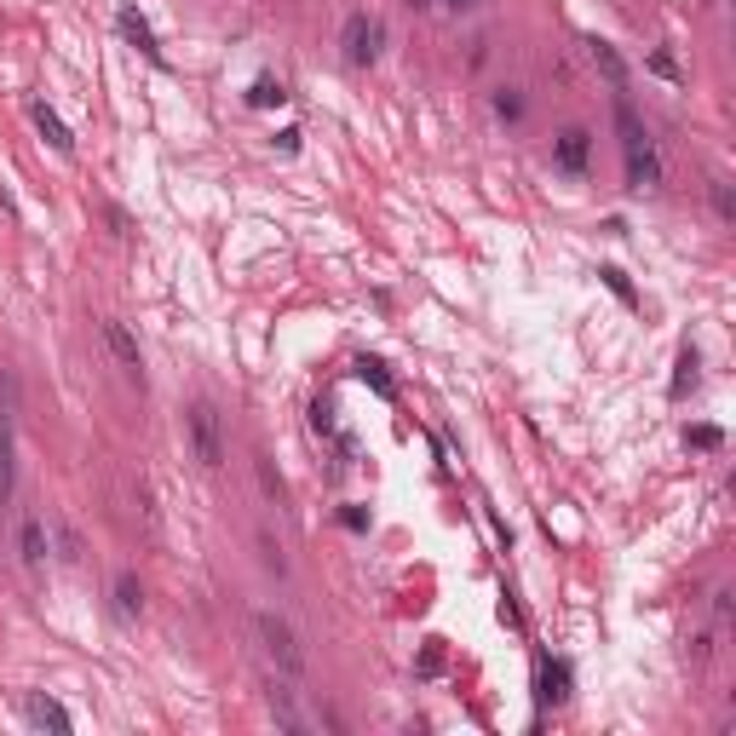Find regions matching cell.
Wrapping results in <instances>:
<instances>
[{
  "label": "cell",
  "mask_w": 736,
  "mask_h": 736,
  "mask_svg": "<svg viewBox=\"0 0 736 736\" xmlns=\"http://www.w3.org/2000/svg\"><path fill=\"white\" fill-rule=\"evenodd\" d=\"M253 633H259V644H265V656L276 662L282 679H305L311 656H305V644H299V633L288 627V621L271 616V610H259V616H253Z\"/></svg>",
  "instance_id": "cell-1"
},
{
  "label": "cell",
  "mask_w": 736,
  "mask_h": 736,
  "mask_svg": "<svg viewBox=\"0 0 736 736\" xmlns=\"http://www.w3.org/2000/svg\"><path fill=\"white\" fill-rule=\"evenodd\" d=\"M184 437H190L196 466H207V472L225 466V420H219L213 403H190V409H184Z\"/></svg>",
  "instance_id": "cell-2"
},
{
  "label": "cell",
  "mask_w": 736,
  "mask_h": 736,
  "mask_svg": "<svg viewBox=\"0 0 736 736\" xmlns=\"http://www.w3.org/2000/svg\"><path fill=\"white\" fill-rule=\"evenodd\" d=\"M340 46H345V64L368 69L374 58H380V52H386V23H380V18H363V12H357V18L340 29Z\"/></svg>",
  "instance_id": "cell-3"
},
{
  "label": "cell",
  "mask_w": 736,
  "mask_h": 736,
  "mask_svg": "<svg viewBox=\"0 0 736 736\" xmlns=\"http://www.w3.org/2000/svg\"><path fill=\"white\" fill-rule=\"evenodd\" d=\"M98 334H104V351H110L115 363L127 368V374H133V380H144V351H138V340H133V328H127V322H104V328H98Z\"/></svg>",
  "instance_id": "cell-4"
},
{
  "label": "cell",
  "mask_w": 736,
  "mask_h": 736,
  "mask_svg": "<svg viewBox=\"0 0 736 736\" xmlns=\"http://www.w3.org/2000/svg\"><path fill=\"white\" fill-rule=\"evenodd\" d=\"M587 150H593V138L581 133V127H570V133H558V144H552V161H558L570 179H581V173H587Z\"/></svg>",
  "instance_id": "cell-5"
},
{
  "label": "cell",
  "mask_w": 736,
  "mask_h": 736,
  "mask_svg": "<svg viewBox=\"0 0 736 736\" xmlns=\"http://www.w3.org/2000/svg\"><path fill=\"white\" fill-rule=\"evenodd\" d=\"M627 184H633V190L662 184V156H656V144H633V150H627Z\"/></svg>",
  "instance_id": "cell-6"
},
{
  "label": "cell",
  "mask_w": 736,
  "mask_h": 736,
  "mask_svg": "<svg viewBox=\"0 0 736 736\" xmlns=\"http://www.w3.org/2000/svg\"><path fill=\"white\" fill-rule=\"evenodd\" d=\"M29 725L35 731H58V736H69V713L52 702V696H29Z\"/></svg>",
  "instance_id": "cell-7"
},
{
  "label": "cell",
  "mask_w": 736,
  "mask_h": 736,
  "mask_svg": "<svg viewBox=\"0 0 736 736\" xmlns=\"http://www.w3.org/2000/svg\"><path fill=\"white\" fill-rule=\"evenodd\" d=\"M18 552H23V564H29V570H41V564H46V529H41V518H23V524H18Z\"/></svg>",
  "instance_id": "cell-8"
},
{
  "label": "cell",
  "mask_w": 736,
  "mask_h": 736,
  "mask_svg": "<svg viewBox=\"0 0 736 736\" xmlns=\"http://www.w3.org/2000/svg\"><path fill=\"white\" fill-rule=\"evenodd\" d=\"M616 133H621V150H633V144H650V133H644V121H639V110L627 104L616 92Z\"/></svg>",
  "instance_id": "cell-9"
},
{
  "label": "cell",
  "mask_w": 736,
  "mask_h": 736,
  "mask_svg": "<svg viewBox=\"0 0 736 736\" xmlns=\"http://www.w3.org/2000/svg\"><path fill=\"white\" fill-rule=\"evenodd\" d=\"M587 52H593V64L598 69H604V81H610V87H627V64H621V52H616V46H610V41H587Z\"/></svg>",
  "instance_id": "cell-10"
},
{
  "label": "cell",
  "mask_w": 736,
  "mask_h": 736,
  "mask_svg": "<svg viewBox=\"0 0 736 736\" xmlns=\"http://www.w3.org/2000/svg\"><path fill=\"white\" fill-rule=\"evenodd\" d=\"M35 127H41V138L52 144V150H64V156H69V144H75V138H69V127L58 121V110H46V104H35Z\"/></svg>",
  "instance_id": "cell-11"
},
{
  "label": "cell",
  "mask_w": 736,
  "mask_h": 736,
  "mask_svg": "<svg viewBox=\"0 0 736 736\" xmlns=\"http://www.w3.org/2000/svg\"><path fill=\"white\" fill-rule=\"evenodd\" d=\"M115 23H121V35H127V41H133L138 52H150V58H161V52H156V35H150V23L138 18L133 6H127V12H121V18H115Z\"/></svg>",
  "instance_id": "cell-12"
},
{
  "label": "cell",
  "mask_w": 736,
  "mask_h": 736,
  "mask_svg": "<svg viewBox=\"0 0 736 736\" xmlns=\"http://www.w3.org/2000/svg\"><path fill=\"white\" fill-rule=\"evenodd\" d=\"M115 610H121V616H138V610H144V587H138V575H115Z\"/></svg>",
  "instance_id": "cell-13"
},
{
  "label": "cell",
  "mask_w": 736,
  "mask_h": 736,
  "mask_svg": "<svg viewBox=\"0 0 736 736\" xmlns=\"http://www.w3.org/2000/svg\"><path fill=\"white\" fill-rule=\"evenodd\" d=\"M541 696H547V702H564V696H570V673H564V662H541Z\"/></svg>",
  "instance_id": "cell-14"
},
{
  "label": "cell",
  "mask_w": 736,
  "mask_h": 736,
  "mask_svg": "<svg viewBox=\"0 0 736 736\" xmlns=\"http://www.w3.org/2000/svg\"><path fill=\"white\" fill-rule=\"evenodd\" d=\"M12 501V432H6V420H0V506Z\"/></svg>",
  "instance_id": "cell-15"
},
{
  "label": "cell",
  "mask_w": 736,
  "mask_h": 736,
  "mask_svg": "<svg viewBox=\"0 0 736 736\" xmlns=\"http://www.w3.org/2000/svg\"><path fill=\"white\" fill-rule=\"evenodd\" d=\"M282 98H288V87H282V81H271V75H259V81H253V92H248V104H259V110H265V104H282Z\"/></svg>",
  "instance_id": "cell-16"
},
{
  "label": "cell",
  "mask_w": 736,
  "mask_h": 736,
  "mask_svg": "<svg viewBox=\"0 0 736 736\" xmlns=\"http://www.w3.org/2000/svg\"><path fill=\"white\" fill-rule=\"evenodd\" d=\"M598 276H604V288H610V294H616L621 305H639V294H633V282H627V276H621L616 265H604Z\"/></svg>",
  "instance_id": "cell-17"
},
{
  "label": "cell",
  "mask_w": 736,
  "mask_h": 736,
  "mask_svg": "<svg viewBox=\"0 0 736 736\" xmlns=\"http://www.w3.org/2000/svg\"><path fill=\"white\" fill-rule=\"evenodd\" d=\"M495 115H501V121H518V115H524V98H518L512 87H501L495 92Z\"/></svg>",
  "instance_id": "cell-18"
},
{
  "label": "cell",
  "mask_w": 736,
  "mask_h": 736,
  "mask_svg": "<svg viewBox=\"0 0 736 736\" xmlns=\"http://www.w3.org/2000/svg\"><path fill=\"white\" fill-rule=\"evenodd\" d=\"M685 443H690V449H719V443H725V432H719V426H690Z\"/></svg>",
  "instance_id": "cell-19"
},
{
  "label": "cell",
  "mask_w": 736,
  "mask_h": 736,
  "mask_svg": "<svg viewBox=\"0 0 736 736\" xmlns=\"http://www.w3.org/2000/svg\"><path fill=\"white\" fill-rule=\"evenodd\" d=\"M713 213H719V219H736V196H731L725 179H713Z\"/></svg>",
  "instance_id": "cell-20"
},
{
  "label": "cell",
  "mask_w": 736,
  "mask_h": 736,
  "mask_svg": "<svg viewBox=\"0 0 736 736\" xmlns=\"http://www.w3.org/2000/svg\"><path fill=\"white\" fill-rule=\"evenodd\" d=\"M685 386H696V351H679V380H673V397H685Z\"/></svg>",
  "instance_id": "cell-21"
},
{
  "label": "cell",
  "mask_w": 736,
  "mask_h": 736,
  "mask_svg": "<svg viewBox=\"0 0 736 736\" xmlns=\"http://www.w3.org/2000/svg\"><path fill=\"white\" fill-rule=\"evenodd\" d=\"M259 483H265V495H276V501L288 495V489H282V472L271 466V455H259Z\"/></svg>",
  "instance_id": "cell-22"
},
{
  "label": "cell",
  "mask_w": 736,
  "mask_h": 736,
  "mask_svg": "<svg viewBox=\"0 0 736 736\" xmlns=\"http://www.w3.org/2000/svg\"><path fill=\"white\" fill-rule=\"evenodd\" d=\"M650 69H656V75H667V81H679V64H673L667 52H656V58H650Z\"/></svg>",
  "instance_id": "cell-23"
},
{
  "label": "cell",
  "mask_w": 736,
  "mask_h": 736,
  "mask_svg": "<svg viewBox=\"0 0 736 736\" xmlns=\"http://www.w3.org/2000/svg\"><path fill=\"white\" fill-rule=\"evenodd\" d=\"M104 219H110V225H115V236H133V219H127V213H121V207H110V213H104Z\"/></svg>",
  "instance_id": "cell-24"
},
{
  "label": "cell",
  "mask_w": 736,
  "mask_h": 736,
  "mask_svg": "<svg viewBox=\"0 0 736 736\" xmlns=\"http://www.w3.org/2000/svg\"><path fill=\"white\" fill-rule=\"evenodd\" d=\"M340 518H345V529H368V512H363V506H345Z\"/></svg>",
  "instance_id": "cell-25"
},
{
  "label": "cell",
  "mask_w": 736,
  "mask_h": 736,
  "mask_svg": "<svg viewBox=\"0 0 736 736\" xmlns=\"http://www.w3.org/2000/svg\"><path fill=\"white\" fill-rule=\"evenodd\" d=\"M713 616H719V621H731V593H725V587L713 593Z\"/></svg>",
  "instance_id": "cell-26"
},
{
  "label": "cell",
  "mask_w": 736,
  "mask_h": 736,
  "mask_svg": "<svg viewBox=\"0 0 736 736\" xmlns=\"http://www.w3.org/2000/svg\"><path fill=\"white\" fill-rule=\"evenodd\" d=\"M363 380H374V386H380V391H391V380H386V374H380V363H363Z\"/></svg>",
  "instance_id": "cell-27"
},
{
  "label": "cell",
  "mask_w": 736,
  "mask_h": 736,
  "mask_svg": "<svg viewBox=\"0 0 736 736\" xmlns=\"http://www.w3.org/2000/svg\"><path fill=\"white\" fill-rule=\"evenodd\" d=\"M443 6H449V12H472V6H478V0H443Z\"/></svg>",
  "instance_id": "cell-28"
},
{
  "label": "cell",
  "mask_w": 736,
  "mask_h": 736,
  "mask_svg": "<svg viewBox=\"0 0 736 736\" xmlns=\"http://www.w3.org/2000/svg\"><path fill=\"white\" fill-rule=\"evenodd\" d=\"M409 6H414V12H432L437 0H409Z\"/></svg>",
  "instance_id": "cell-29"
}]
</instances>
